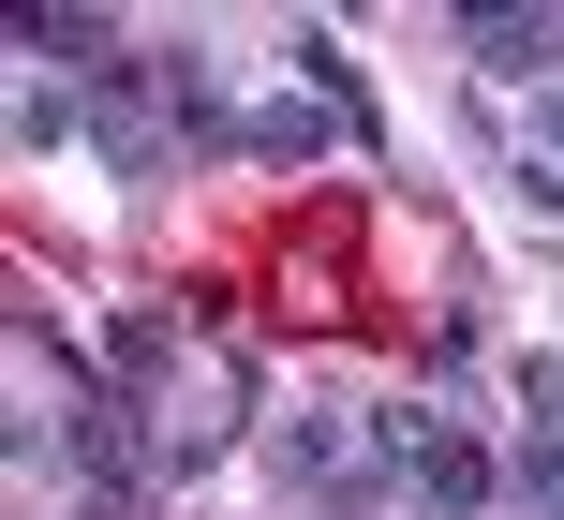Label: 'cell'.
Wrapping results in <instances>:
<instances>
[{
	"label": "cell",
	"instance_id": "obj_1",
	"mask_svg": "<svg viewBox=\"0 0 564 520\" xmlns=\"http://www.w3.org/2000/svg\"><path fill=\"white\" fill-rule=\"evenodd\" d=\"M401 476H416V506H431V520H490V491H506V462H490L476 432H446V416L416 432V462H401Z\"/></svg>",
	"mask_w": 564,
	"mask_h": 520
},
{
	"label": "cell",
	"instance_id": "obj_2",
	"mask_svg": "<svg viewBox=\"0 0 564 520\" xmlns=\"http://www.w3.org/2000/svg\"><path fill=\"white\" fill-rule=\"evenodd\" d=\"M327 134H341V119L312 105V89H268V105L238 119V164H268V178H297V164H327Z\"/></svg>",
	"mask_w": 564,
	"mask_h": 520
},
{
	"label": "cell",
	"instance_id": "obj_3",
	"mask_svg": "<svg viewBox=\"0 0 564 520\" xmlns=\"http://www.w3.org/2000/svg\"><path fill=\"white\" fill-rule=\"evenodd\" d=\"M282 59H297V89H312V105H327V119H341V134H357V149H387V119H371V75H357V59H341V30H297V45H282Z\"/></svg>",
	"mask_w": 564,
	"mask_h": 520
},
{
	"label": "cell",
	"instance_id": "obj_4",
	"mask_svg": "<svg viewBox=\"0 0 564 520\" xmlns=\"http://www.w3.org/2000/svg\"><path fill=\"white\" fill-rule=\"evenodd\" d=\"M460 45H476V75H520V89L564 75V30L550 15H460Z\"/></svg>",
	"mask_w": 564,
	"mask_h": 520
},
{
	"label": "cell",
	"instance_id": "obj_5",
	"mask_svg": "<svg viewBox=\"0 0 564 520\" xmlns=\"http://www.w3.org/2000/svg\"><path fill=\"white\" fill-rule=\"evenodd\" d=\"M134 75H149V59H119V75H105V164H119V178H164V119H149Z\"/></svg>",
	"mask_w": 564,
	"mask_h": 520
},
{
	"label": "cell",
	"instance_id": "obj_6",
	"mask_svg": "<svg viewBox=\"0 0 564 520\" xmlns=\"http://www.w3.org/2000/svg\"><path fill=\"white\" fill-rule=\"evenodd\" d=\"M105 45H119L105 15H45V0H30V15H15V59H59V75H119Z\"/></svg>",
	"mask_w": 564,
	"mask_h": 520
},
{
	"label": "cell",
	"instance_id": "obj_7",
	"mask_svg": "<svg viewBox=\"0 0 564 520\" xmlns=\"http://www.w3.org/2000/svg\"><path fill=\"white\" fill-rule=\"evenodd\" d=\"M75 134H89V105H75L59 75H30V89H15V149L45 164V149H75Z\"/></svg>",
	"mask_w": 564,
	"mask_h": 520
},
{
	"label": "cell",
	"instance_id": "obj_8",
	"mask_svg": "<svg viewBox=\"0 0 564 520\" xmlns=\"http://www.w3.org/2000/svg\"><path fill=\"white\" fill-rule=\"evenodd\" d=\"M105 357H119V387H164V372H178V327H164V313H119Z\"/></svg>",
	"mask_w": 564,
	"mask_h": 520
},
{
	"label": "cell",
	"instance_id": "obj_9",
	"mask_svg": "<svg viewBox=\"0 0 564 520\" xmlns=\"http://www.w3.org/2000/svg\"><path fill=\"white\" fill-rule=\"evenodd\" d=\"M506 491L564 520V432H535V416H520V462H506Z\"/></svg>",
	"mask_w": 564,
	"mask_h": 520
},
{
	"label": "cell",
	"instance_id": "obj_10",
	"mask_svg": "<svg viewBox=\"0 0 564 520\" xmlns=\"http://www.w3.org/2000/svg\"><path fill=\"white\" fill-rule=\"evenodd\" d=\"M520 402H535V432H564V357H520Z\"/></svg>",
	"mask_w": 564,
	"mask_h": 520
},
{
	"label": "cell",
	"instance_id": "obj_11",
	"mask_svg": "<svg viewBox=\"0 0 564 520\" xmlns=\"http://www.w3.org/2000/svg\"><path fill=\"white\" fill-rule=\"evenodd\" d=\"M535 134H550V149H564V89H550V105H535Z\"/></svg>",
	"mask_w": 564,
	"mask_h": 520
}]
</instances>
